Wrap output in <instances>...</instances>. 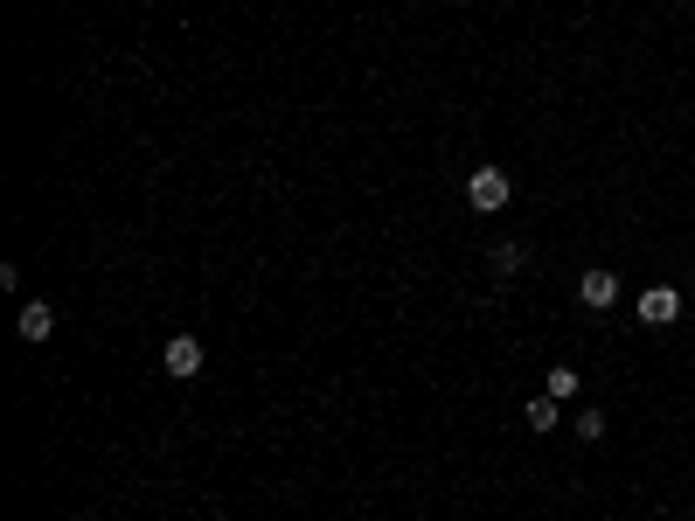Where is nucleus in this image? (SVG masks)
<instances>
[{
  "instance_id": "obj_1",
  "label": "nucleus",
  "mask_w": 695,
  "mask_h": 521,
  "mask_svg": "<svg viewBox=\"0 0 695 521\" xmlns=\"http://www.w3.org/2000/svg\"><path fill=\"white\" fill-rule=\"evenodd\" d=\"M508 195H515V181H508L501 167H473V174H466V202H473L480 216H494V209H508Z\"/></svg>"
},
{
  "instance_id": "obj_5",
  "label": "nucleus",
  "mask_w": 695,
  "mask_h": 521,
  "mask_svg": "<svg viewBox=\"0 0 695 521\" xmlns=\"http://www.w3.org/2000/svg\"><path fill=\"white\" fill-rule=\"evenodd\" d=\"M14 327H21V341H49V334H56V313H49V306H42V299H28V306H21V320H14Z\"/></svg>"
},
{
  "instance_id": "obj_3",
  "label": "nucleus",
  "mask_w": 695,
  "mask_h": 521,
  "mask_svg": "<svg viewBox=\"0 0 695 521\" xmlns=\"http://www.w3.org/2000/svg\"><path fill=\"white\" fill-rule=\"evenodd\" d=\"M160 369H167L174 383L202 376V341H195V334H174V341H167V355H160Z\"/></svg>"
},
{
  "instance_id": "obj_8",
  "label": "nucleus",
  "mask_w": 695,
  "mask_h": 521,
  "mask_svg": "<svg viewBox=\"0 0 695 521\" xmlns=\"http://www.w3.org/2000/svg\"><path fill=\"white\" fill-rule=\"evenodd\" d=\"M577 438H584V445H598V438H605V417H598V410H584V417H577Z\"/></svg>"
},
{
  "instance_id": "obj_2",
  "label": "nucleus",
  "mask_w": 695,
  "mask_h": 521,
  "mask_svg": "<svg viewBox=\"0 0 695 521\" xmlns=\"http://www.w3.org/2000/svg\"><path fill=\"white\" fill-rule=\"evenodd\" d=\"M640 320H647V327H675V320H682V292H675V285H647V292H640Z\"/></svg>"
},
{
  "instance_id": "obj_7",
  "label": "nucleus",
  "mask_w": 695,
  "mask_h": 521,
  "mask_svg": "<svg viewBox=\"0 0 695 521\" xmlns=\"http://www.w3.org/2000/svg\"><path fill=\"white\" fill-rule=\"evenodd\" d=\"M487 264H494V278H515V271H522V244H494Z\"/></svg>"
},
{
  "instance_id": "obj_4",
  "label": "nucleus",
  "mask_w": 695,
  "mask_h": 521,
  "mask_svg": "<svg viewBox=\"0 0 695 521\" xmlns=\"http://www.w3.org/2000/svg\"><path fill=\"white\" fill-rule=\"evenodd\" d=\"M577 299H584V306H591V313H605V306H612V299H619V278H612V271H598V264H591V271H584V278H577Z\"/></svg>"
},
{
  "instance_id": "obj_9",
  "label": "nucleus",
  "mask_w": 695,
  "mask_h": 521,
  "mask_svg": "<svg viewBox=\"0 0 695 521\" xmlns=\"http://www.w3.org/2000/svg\"><path fill=\"white\" fill-rule=\"evenodd\" d=\"M550 396L563 403V396H577V369H550Z\"/></svg>"
},
{
  "instance_id": "obj_6",
  "label": "nucleus",
  "mask_w": 695,
  "mask_h": 521,
  "mask_svg": "<svg viewBox=\"0 0 695 521\" xmlns=\"http://www.w3.org/2000/svg\"><path fill=\"white\" fill-rule=\"evenodd\" d=\"M556 410H563V403L543 390V396H529V410H522V417H529V431H556Z\"/></svg>"
}]
</instances>
